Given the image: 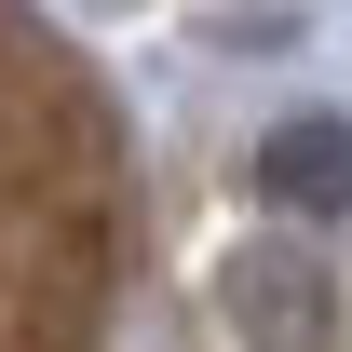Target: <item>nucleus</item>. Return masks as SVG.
Returning <instances> with one entry per match:
<instances>
[{
	"instance_id": "1",
	"label": "nucleus",
	"mask_w": 352,
	"mask_h": 352,
	"mask_svg": "<svg viewBox=\"0 0 352 352\" xmlns=\"http://www.w3.org/2000/svg\"><path fill=\"white\" fill-rule=\"evenodd\" d=\"M230 311H244V339H258V352H325V339H339V298H325V271H311V258H258Z\"/></svg>"
},
{
	"instance_id": "2",
	"label": "nucleus",
	"mask_w": 352,
	"mask_h": 352,
	"mask_svg": "<svg viewBox=\"0 0 352 352\" xmlns=\"http://www.w3.org/2000/svg\"><path fill=\"white\" fill-rule=\"evenodd\" d=\"M258 190L298 204V217L352 204V122H271V135H258Z\"/></svg>"
}]
</instances>
